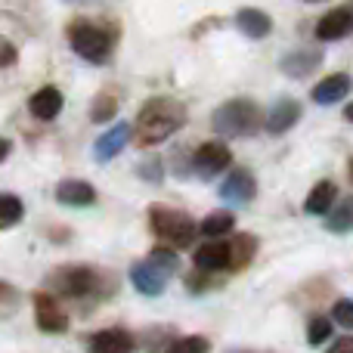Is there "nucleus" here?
<instances>
[{"label":"nucleus","instance_id":"nucleus-18","mask_svg":"<svg viewBox=\"0 0 353 353\" xmlns=\"http://www.w3.org/2000/svg\"><path fill=\"white\" fill-rule=\"evenodd\" d=\"M28 109H31V115L41 118V121H53L62 112V93L56 90V87H43V90H37L34 97H31Z\"/></svg>","mask_w":353,"mask_h":353},{"label":"nucleus","instance_id":"nucleus-20","mask_svg":"<svg viewBox=\"0 0 353 353\" xmlns=\"http://www.w3.org/2000/svg\"><path fill=\"white\" fill-rule=\"evenodd\" d=\"M332 201H335V183L332 180H323V183H316L313 186V192L307 195V201H304V211L307 214H329V208H332Z\"/></svg>","mask_w":353,"mask_h":353},{"label":"nucleus","instance_id":"nucleus-23","mask_svg":"<svg viewBox=\"0 0 353 353\" xmlns=\"http://www.w3.org/2000/svg\"><path fill=\"white\" fill-rule=\"evenodd\" d=\"M25 214L22 208V199H16L12 192H6L3 199H0V223H3V230H10L12 223H19Z\"/></svg>","mask_w":353,"mask_h":353},{"label":"nucleus","instance_id":"nucleus-3","mask_svg":"<svg viewBox=\"0 0 353 353\" xmlns=\"http://www.w3.org/2000/svg\"><path fill=\"white\" fill-rule=\"evenodd\" d=\"M211 124L220 137L245 140V137H254L261 130V109L254 99H230L214 112Z\"/></svg>","mask_w":353,"mask_h":353},{"label":"nucleus","instance_id":"nucleus-27","mask_svg":"<svg viewBox=\"0 0 353 353\" xmlns=\"http://www.w3.org/2000/svg\"><path fill=\"white\" fill-rule=\"evenodd\" d=\"M112 115H115V99H112V97H103V99H97V103H93V112H90L93 121H109Z\"/></svg>","mask_w":353,"mask_h":353},{"label":"nucleus","instance_id":"nucleus-16","mask_svg":"<svg viewBox=\"0 0 353 353\" xmlns=\"http://www.w3.org/2000/svg\"><path fill=\"white\" fill-rule=\"evenodd\" d=\"M90 353H134V338L124 329H105L93 335Z\"/></svg>","mask_w":353,"mask_h":353},{"label":"nucleus","instance_id":"nucleus-8","mask_svg":"<svg viewBox=\"0 0 353 353\" xmlns=\"http://www.w3.org/2000/svg\"><path fill=\"white\" fill-rule=\"evenodd\" d=\"M34 319L47 335H62L68 329V316L50 294H37L34 298Z\"/></svg>","mask_w":353,"mask_h":353},{"label":"nucleus","instance_id":"nucleus-4","mask_svg":"<svg viewBox=\"0 0 353 353\" xmlns=\"http://www.w3.org/2000/svg\"><path fill=\"white\" fill-rule=\"evenodd\" d=\"M149 226L159 239H165L174 248H186L195 239V223L176 208H165V205H152L149 208Z\"/></svg>","mask_w":353,"mask_h":353},{"label":"nucleus","instance_id":"nucleus-26","mask_svg":"<svg viewBox=\"0 0 353 353\" xmlns=\"http://www.w3.org/2000/svg\"><path fill=\"white\" fill-rule=\"evenodd\" d=\"M332 319H335L338 325H344V329H353V301L341 298L335 307H332Z\"/></svg>","mask_w":353,"mask_h":353},{"label":"nucleus","instance_id":"nucleus-10","mask_svg":"<svg viewBox=\"0 0 353 353\" xmlns=\"http://www.w3.org/2000/svg\"><path fill=\"white\" fill-rule=\"evenodd\" d=\"M319 62H323V56H319L316 47H298V50H292V53L282 56L279 68L288 74V78H307Z\"/></svg>","mask_w":353,"mask_h":353},{"label":"nucleus","instance_id":"nucleus-6","mask_svg":"<svg viewBox=\"0 0 353 353\" xmlns=\"http://www.w3.org/2000/svg\"><path fill=\"white\" fill-rule=\"evenodd\" d=\"M230 161H232V152L223 143H205V146H199L192 155V171L199 176H205V180H211V176H217L220 171H226Z\"/></svg>","mask_w":353,"mask_h":353},{"label":"nucleus","instance_id":"nucleus-17","mask_svg":"<svg viewBox=\"0 0 353 353\" xmlns=\"http://www.w3.org/2000/svg\"><path fill=\"white\" fill-rule=\"evenodd\" d=\"M236 25L242 28L245 37H251V41H261V37L270 34V28H273V19H270L267 12L254 10V6H245V10H239Z\"/></svg>","mask_w":353,"mask_h":353},{"label":"nucleus","instance_id":"nucleus-22","mask_svg":"<svg viewBox=\"0 0 353 353\" xmlns=\"http://www.w3.org/2000/svg\"><path fill=\"white\" fill-rule=\"evenodd\" d=\"M329 230L332 232H350L353 230V195L338 205V211L329 214Z\"/></svg>","mask_w":353,"mask_h":353},{"label":"nucleus","instance_id":"nucleus-24","mask_svg":"<svg viewBox=\"0 0 353 353\" xmlns=\"http://www.w3.org/2000/svg\"><path fill=\"white\" fill-rule=\"evenodd\" d=\"M208 350H211L208 338L192 335V338H180L176 344H171V350H168V353H208Z\"/></svg>","mask_w":353,"mask_h":353},{"label":"nucleus","instance_id":"nucleus-30","mask_svg":"<svg viewBox=\"0 0 353 353\" xmlns=\"http://www.w3.org/2000/svg\"><path fill=\"white\" fill-rule=\"evenodd\" d=\"M344 115H347V121H353V103L347 105V109H344Z\"/></svg>","mask_w":353,"mask_h":353},{"label":"nucleus","instance_id":"nucleus-21","mask_svg":"<svg viewBox=\"0 0 353 353\" xmlns=\"http://www.w3.org/2000/svg\"><path fill=\"white\" fill-rule=\"evenodd\" d=\"M232 223H236V217H232L230 211H214V214H208V217L201 220V236L220 239V236H226V232L232 230Z\"/></svg>","mask_w":353,"mask_h":353},{"label":"nucleus","instance_id":"nucleus-31","mask_svg":"<svg viewBox=\"0 0 353 353\" xmlns=\"http://www.w3.org/2000/svg\"><path fill=\"white\" fill-rule=\"evenodd\" d=\"M350 176H353V161H350Z\"/></svg>","mask_w":353,"mask_h":353},{"label":"nucleus","instance_id":"nucleus-2","mask_svg":"<svg viewBox=\"0 0 353 353\" xmlns=\"http://www.w3.org/2000/svg\"><path fill=\"white\" fill-rule=\"evenodd\" d=\"M176 270H180V261H176L174 251L171 248H155L146 261H140V263L130 267V282H134V288L140 294H146V298H159V294L165 292L168 279H171Z\"/></svg>","mask_w":353,"mask_h":353},{"label":"nucleus","instance_id":"nucleus-7","mask_svg":"<svg viewBox=\"0 0 353 353\" xmlns=\"http://www.w3.org/2000/svg\"><path fill=\"white\" fill-rule=\"evenodd\" d=\"M236 257H232V245L230 242H220V239H211L205 242L201 248H195V267L208 270V273H217V270L226 267H236Z\"/></svg>","mask_w":353,"mask_h":353},{"label":"nucleus","instance_id":"nucleus-19","mask_svg":"<svg viewBox=\"0 0 353 353\" xmlns=\"http://www.w3.org/2000/svg\"><path fill=\"white\" fill-rule=\"evenodd\" d=\"M93 285V273L84 267H74V270H65V273H59V288L65 294H72V298H81V294H87Z\"/></svg>","mask_w":353,"mask_h":353},{"label":"nucleus","instance_id":"nucleus-29","mask_svg":"<svg viewBox=\"0 0 353 353\" xmlns=\"http://www.w3.org/2000/svg\"><path fill=\"white\" fill-rule=\"evenodd\" d=\"M3 65H12V47H10V43L3 47Z\"/></svg>","mask_w":353,"mask_h":353},{"label":"nucleus","instance_id":"nucleus-14","mask_svg":"<svg viewBox=\"0 0 353 353\" xmlns=\"http://www.w3.org/2000/svg\"><path fill=\"white\" fill-rule=\"evenodd\" d=\"M350 74H329V78H323L316 87H313V103H319V105H332V103H338V99H344V93L350 90Z\"/></svg>","mask_w":353,"mask_h":353},{"label":"nucleus","instance_id":"nucleus-9","mask_svg":"<svg viewBox=\"0 0 353 353\" xmlns=\"http://www.w3.org/2000/svg\"><path fill=\"white\" fill-rule=\"evenodd\" d=\"M353 31V12L338 6V10L325 12L323 19L316 22V37L319 41H341Z\"/></svg>","mask_w":353,"mask_h":353},{"label":"nucleus","instance_id":"nucleus-11","mask_svg":"<svg viewBox=\"0 0 353 353\" xmlns=\"http://www.w3.org/2000/svg\"><path fill=\"white\" fill-rule=\"evenodd\" d=\"M298 121H301V103H294V99H279V103L270 109L263 128H267V134L279 137V134H285V130H292Z\"/></svg>","mask_w":353,"mask_h":353},{"label":"nucleus","instance_id":"nucleus-15","mask_svg":"<svg viewBox=\"0 0 353 353\" xmlns=\"http://www.w3.org/2000/svg\"><path fill=\"white\" fill-rule=\"evenodd\" d=\"M56 199L59 205H72V208H87L97 201V192H93L90 183L84 180H65L56 186Z\"/></svg>","mask_w":353,"mask_h":353},{"label":"nucleus","instance_id":"nucleus-28","mask_svg":"<svg viewBox=\"0 0 353 353\" xmlns=\"http://www.w3.org/2000/svg\"><path fill=\"white\" fill-rule=\"evenodd\" d=\"M329 353H353V335H344V338H338L335 344L329 347Z\"/></svg>","mask_w":353,"mask_h":353},{"label":"nucleus","instance_id":"nucleus-1","mask_svg":"<svg viewBox=\"0 0 353 353\" xmlns=\"http://www.w3.org/2000/svg\"><path fill=\"white\" fill-rule=\"evenodd\" d=\"M186 124V109L171 97H155L137 115V140L140 146H159Z\"/></svg>","mask_w":353,"mask_h":353},{"label":"nucleus","instance_id":"nucleus-25","mask_svg":"<svg viewBox=\"0 0 353 353\" xmlns=\"http://www.w3.org/2000/svg\"><path fill=\"white\" fill-rule=\"evenodd\" d=\"M329 335H332V323L325 316H316L310 323V329H307V341H310L313 347H319L323 341H329Z\"/></svg>","mask_w":353,"mask_h":353},{"label":"nucleus","instance_id":"nucleus-12","mask_svg":"<svg viewBox=\"0 0 353 353\" xmlns=\"http://www.w3.org/2000/svg\"><path fill=\"white\" fill-rule=\"evenodd\" d=\"M257 192V183H254V174L251 171H232L230 176L223 180V186H220V199L226 201H236V205H242V201H251Z\"/></svg>","mask_w":353,"mask_h":353},{"label":"nucleus","instance_id":"nucleus-5","mask_svg":"<svg viewBox=\"0 0 353 353\" xmlns=\"http://www.w3.org/2000/svg\"><path fill=\"white\" fill-rule=\"evenodd\" d=\"M68 34H72L68 37V41H72V50L78 56H84V59H90V62H103L112 50V37L105 34L103 28H97V25L78 22Z\"/></svg>","mask_w":353,"mask_h":353},{"label":"nucleus","instance_id":"nucleus-13","mask_svg":"<svg viewBox=\"0 0 353 353\" xmlns=\"http://www.w3.org/2000/svg\"><path fill=\"white\" fill-rule=\"evenodd\" d=\"M128 140H130V124H115L112 130H105L103 137H97V146H93V155H97L99 161H109V159H115L118 152H121L124 146H128Z\"/></svg>","mask_w":353,"mask_h":353}]
</instances>
